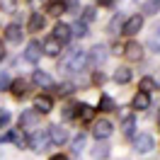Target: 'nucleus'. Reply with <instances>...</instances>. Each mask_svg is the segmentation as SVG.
Wrapping results in <instances>:
<instances>
[{
  "instance_id": "20e7f679",
  "label": "nucleus",
  "mask_w": 160,
  "mask_h": 160,
  "mask_svg": "<svg viewBox=\"0 0 160 160\" xmlns=\"http://www.w3.org/2000/svg\"><path fill=\"white\" fill-rule=\"evenodd\" d=\"M141 29H143V15H131L121 24V34H126V37H136Z\"/></svg>"
},
{
  "instance_id": "9d476101",
  "label": "nucleus",
  "mask_w": 160,
  "mask_h": 160,
  "mask_svg": "<svg viewBox=\"0 0 160 160\" xmlns=\"http://www.w3.org/2000/svg\"><path fill=\"white\" fill-rule=\"evenodd\" d=\"M53 39L58 41L61 46H63V44H68V41L73 39V34H70V27H68V24H63V22H58V24L53 27Z\"/></svg>"
},
{
  "instance_id": "412c9836",
  "label": "nucleus",
  "mask_w": 160,
  "mask_h": 160,
  "mask_svg": "<svg viewBox=\"0 0 160 160\" xmlns=\"http://www.w3.org/2000/svg\"><path fill=\"white\" fill-rule=\"evenodd\" d=\"M63 12H66V8H63L61 0H51L49 5H46V15H51V17H61Z\"/></svg>"
},
{
  "instance_id": "423d86ee",
  "label": "nucleus",
  "mask_w": 160,
  "mask_h": 160,
  "mask_svg": "<svg viewBox=\"0 0 160 160\" xmlns=\"http://www.w3.org/2000/svg\"><path fill=\"white\" fill-rule=\"evenodd\" d=\"M155 148V138L150 136V133H138L136 138H133V150H138V153H148V150Z\"/></svg>"
},
{
  "instance_id": "e433bc0d",
  "label": "nucleus",
  "mask_w": 160,
  "mask_h": 160,
  "mask_svg": "<svg viewBox=\"0 0 160 160\" xmlns=\"http://www.w3.org/2000/svg\"><path fill=\"white\" fill-rule=\"evenodd\" d=\"M104 73H102V70H97V73H95V75H92V82H95V85H102V82H104Z\"/></svg>"
},
{
  "instance_id": "473e14b6",
  "label": "nucleus",
  "mask_w": 160,
  "mask_h": 160,
  "mask_svg": "<svg viewBox=\"0 0 160 160\" xmlns=\"http://www.w3.org/2000/svg\"><path fill=\"white\" fill-rule=\"evenodd\" d=\"M0 8H2V12H15L17 0H0Z\"/></svg>"
},
{
  "instance_id": "72a5a7b5",
  "label": "nucleus",
  "mask_w": 160,
  "mask_h": 160,
  "mask_svg": "<svg viewBox=\"0 0 160 160\" xmlns=\"http://www.w3.org/2000/svg\"><path fill=\"white\" fill-rule=\"evenodd\" d=\"M10 82H12V78L2 70V73H0V90H10Z\"/></svg>"
},
{
  "instance_id": "a878e982",
  "label": "nucleus",
  "mask_w": 160,
  "mask_h": 160,
  "mask_svg": "<svg viewBox=\"0 0 160 160\" xmlns=\"http://www.w3.org/2000/svg\"><path fill=\"white\" fill-rule=\"evenodd\" d=\"M114 109H117L114 100H112L109 95H102L100 97V112H114Z\"/></svg>"
},
{
  "instance_id": "7ed1b4c3",
  "label": "nucleus",
  "mask_w": 160,
  "mask_h": 160,
  "mask_svg": "<svg viewBox=\"0 0 160 160\" xmlns=\"http://www.w3.org/2000/svg\"><path fill=\"white\" fill-rule=\"evenodd\" d=\"M27 143H29V148L34 150V153L46 150V146H49V131H32V136L27 138Z\"/></svg>"
},
{
  "instance_id": "58836bf2",
  "label": "nucleus",
  "mask_w": 160,
  "mask_h": 160,
  "mask_svg": "<svg viewBox=\"0 0 160 160\" xmlns=\"http://www.w3.org/2000/svg\"><path fill=\"white\" fill-rule=\"evenodd\" d=\"M49 160H68V158H66V155H61V153H56V155H51Z\"/></svg>"
},
{
  "instance_id": "bb28decb",
  "label": "nucleus",
  "mask_w": 160,
  "mask_h": 160,
  "mask_svg": "<svg viewBox=\"0 0 160 160\" xmlns=\"http://www.w3.org/2000/svg\"><path fill=\"white\" fill-rule=\"evenodd\" d=\"M148 46L153 51H160V27L153 29V34H150V39H148Z\"/></svg>"
},
{
  "instance_id": "6e6552de",
  "label": "nucleus",
  "mask_w": 160,
  "mask_h": 160,
  "mask_svg": "<svg viewBox=\"0 0 160 160\" xmlns=\"http://www.w3.org/2000/svg\"><path fill=\"white\" fill-rule=\"evenodd\" d=\"M112 131H114V126H112V121L107 119H100L97 124H95V129H92V136L97 141H107L112 136Z\"/></svg>"
},
{
  "instance_id": "0eeeda50",
  "label": "nucleus",
  "mask_w": 160,
  "mask_h": 160,
  "mask_svg": "<svg viewBox=\"0 0 160 160\" xmlns=\"http://www.w3.org/2000/svg\"><path fill=\"white\" fill-rule=\"evenodd\" d=\"M46 131H49V141H51V143H56V146H63V143L70 138L68 129H63L61 124H53V126H49Z\"/></svg>"
},
{
  "instance_id": "f704fd0d",
  "label": "nucleus",
  "mask_w": 160,
  "mask_h": 160,
  "mask_svg": "<svg viewBox=\"0 0 160 160\" xmlns=\"http://www.w3.org/2000/svg\"><path fill=\"white\" fill-rule=\"evenodd\" d=\"M61 117H63L66 121H68V119H73V117H75V107H73V104L63 107V109H61Z\"/></svg>"
},
{
  "instance_id": "2eb2a0df",
  "label": "nucleus",
  "mask_w": 160,
  "mask_h": 160,
  "mask_svg": "<svg viewBox=\"0 0 160 160\" xmlns=\"http://www.w3.org/2000/svg\"><path fill=\"white\" fill-rule=\"evenodd\" d=\"M32 109H37L39 114H49L51 109H53V102H51V97H46V95H39V97H34V107Z\"/></svg>"
},
{
  "instance_id": "aec40b11",
  "label": "nucleus",
  "mask_w": 160,
  "mask_h": 160,
  "mask_svg": "<svg viewBox=\"0 0 160 160\" xmlns=\"http://www.w3.org/2000/svg\"><path fill=\"white\" fill-rule=\"evenodd\" d=\"M148 107H150V95L136 92L133 95V109H148Z\"/></svg>"
},
{
  "instance_id": "a19ab883",
  "label": "nucleus",
  "mask_w": 160,
  "mask_h": 160,
  "mask_svg": "<svg viewBox=\"0 0 160 160\" xmlns=\"http://www.w3.org/2000/svg\"><path fill=\"white\" fill-rule=\"evenodd\" d=\"M112 2H114V0H100V5H104V8H109Z\"/></svg>"
},
{
  "instance_id": "7c9ffc66",
  "label": "nucleus",
  "mask_w": 160,
  "mask_h": 160,
  "mask_svg": "<svg viewBox=\"0 0 160 160\" xmlns=\"http://www.w3.org/2000/svg\"><path fill=\"white\" fill-rule=\"evenodd\" d=\"M85 143H88V136H85V133H78V136L73 138V150H75V153H80V150L85 148Z\"/></svg>"
},
{
  "instance_id": "f03ea898",
  "label": "nucleus",
  "mask_w": 160,
  "mask_h": 160,
  "mask_svg": "<svg viewBox=\"0 0 160 160\" xmlns=\"http://www.w3.org/2000/svg\"><path fill=\"white\" fill-rule=\"evenodd\" d=\"M39 121H41V114L37 109H24L20 114V129L22 131H32V129L39 126Z\"/></svg>"
},
{
  "instance_id": "2f4dec72",
  "label": "nucleus",
  "mask_w": 160,
  "mask_h": 160,
  "mask_svg": "<svg viewBox=\"0 0 160 160\" xmlns=\"http://www.w3.org/2000/svg\"><path fill=\"white\" fill-rule=\"evenodd\" d=\"M95 12H97L95 8H85V10H82V20H80V22H85V24H90V22L95 20V17H97Z\"/></svg>"
},
{
  "instance_id": "f257e3e1",
  "label": "nucleus",
  "mask_w": 160,
  "mask_h": 160,
  "mask_svg": "<svg viewBox=\"0 0 160 160\" xmlns=\"http://www.w3.org/2000/svg\"><path fill=\"white\" fill-rule=\"evenodd\" d=\"M82 68H85V51L82 49H70L61 61V70H66V73H80Z\"/></svg>"
},
{
  "instance_id": "c9c22d12",
  "label": "nucleus",
  "mask_w": 160,
  "mask_h": 160,
  "mask_svg": "<svg viewBox=\"0 0 160 160\" xmlns=\"http://www.w3.org/2000/svg\"><path fill=\"white\" fill-rule=\"evenodd\" d=\"M63 8H66V12H78V0H63Z\"/></svg>"
},
{
  "instance_id": "ea45409f",
  "label": "nucleus",
  "mask_w": 160,
  "mask_h": 160,
  "mask_svg": "<svg viewBox=\"0 0 160 160\" xmlns=\"http://www.w3.org/2000/svg\"><path fill=\"white\" fill-rule=\"evenodd\" d=\"M5 58V46H2V41H0V61Z\"/></svg>"
},
{
  "instance_id": "b1692460",
  "label": "nucleus",
  "mask_w": 160,
  "mask_h": 160,
  "mask_svg": "<svg viewBox=\"0 0 160 160\" xmlns=\"http://www.w3.org/2000/svg\"><path fill=\"white\" fill-rule=\"evenodd\" d=\"M109 155V146H104V143H97L95 148H92V158L95 160H104Z\"/></svg>"
},
{
  "instance_id": "f3484780",
  "label": "nucleus",
  "mask_w": 160,
  "mask_h": 160,
  "mask_svg": "<svg viewBox=\"0 0 160 160\" xmlns=\"http://www.w3.org/2000/svg\"><path fill=\"white\" fill-rule=\"evenodd\" d=\"M46 27V17L41 15V12H32L29 15V24H27V29L29 32H41Z\"/></svg>"
},
{
  "instance_id": "c756f323",
  "label": "nucleus",
  "mask_w": 160,
  "mask_h": 160,
  "mask_svg": "<svg viewBox=\"0 0 160 160\" xmlns=\"http://www.w3.org/2000/svg\"><path fill=\"white\" fill-rule=\"evenodd\" d=\"M121 24H124V17H121V15H114L112 22H109V27H107V32H109V34H117V29H121Z\"/></svg>"
},
{
  "instance_id": "a211bd4d",
  "label": "nucleus",
  "mask_w": 160,
  "mask_h": 160,
  "mask_svg": "<svg viewBox=\"0 0 160 160\" xmlns=\"http://www.w3.org/2000/svg\"><path fill=\"white\" fill-rule=\"evenodd\" d=\"M41 53H46V56H58L61 44L53 39V37H49V39H44V44H41Z\"/></svg>"
},
{
  "instance_id": "1a4fd4ad",
  "label": "nucleus",
  "mask_w": 160,
  "mask_h": 160,
  "mask_svg": "<svg viewBox=\"0 0 160 160\" xmlns=\"http://www.w3.org/2000/svg\"><path fill=\"white\" fill-rule=\"evenodd\" d=\"M41 58V41L32 39L27 46H24V61L27 63H37V61Z\"/></svg>"
},
{
  "instance_id": "393cba45",
  "label": "nucleus",
  "mask_w": 160,
  "mask_h": 160,
  "mask_svg": "<svg viewBox=\"0 0 160 160\" xmlns=\"http://www.w3.org/2000/svg\"><path fill=\"white\" fill-rule=\"evenodd\" d=\"M155 88H158V85H155V80H153V78H141V82H138V90L146 92V95H150Z\"/></svg>"
},
{
  "instance_id": "cd10ccee",
  "label": "nucleus",
  "mask_w": 160,
  "mask_h": 160,
  "mask_svg": "<svg viewBox=\"0 0 160 160\" xmlns=\"http://www.w3.org/2000/svg\"><path fill=\"white\" fill-rule=\"evenodd\" d=\"M158 10H160V0H146L143 2V12L146 15H155Z\"/></svg>"
},
{
  "instance_id": "ddd939ff",
  "label": "nucleus",
  "mask_w": 160,
  "mask_h": 160,
  "mask_svg": "<svg viewBox=\"0 0 160 160\" xmlns=\"http://www.w3.org/2000/svg\"><path fill=\"white\" fill-rule=\"evenodd\" d=\"M75 117H78L80 121H85V124H90V121L95 119V107L82 102V104H78V107H75Z\"/></svg>"
},
{
  "instance_id": "f8f14e48",
  "label": "nucleus",
  "mask_w": 160,
  "mask_h": 160,
  "mask_svg": "<svg viewBox=\"0 0 160 160\" xmlns=\"http://www.w3.org/2000/svg\"><path fill=\"white\" fill-rule=\"evenodd\" d=\"M124 56L129 61H141L143 58V46H141L138 41H129V44L124 46Z\"/></svg>"
},
{
  "instance_id": "39448f33",
  "label": "nucleus",
  "mask_w": 160,
  "mask_h": 160,
  "mask_svg": "<svg viewBox=\"0 0 160 160\" xmlns=\"http://www.w3.org/2000/svg\"><path fill=\"white\" fill-rule=\"evenodd\" d=\"M104 61H107V49H104L102 44L92 46V49L85 53V63H88V66H102Z\"/></svg>"
},
{
  "instance_id": "9b49d317",
  "label": "nucleus",
  "mask_w": 160,
  "mask_h": 160,
  "mask_svg": "<svg viewBox=\"0 0 160 160\" xmlns=\"http://www.w3.org/2000/svg\"><path fill=\"white\" fill-rule=\"evenodd\" d=\"M32 82H34L37 88H46V90L53 88V80H51V75L46 70H34V73H32Z\"/></svg>"
},
{
  "instance_id": "4c0bfd02",
  "label": "nucleus",
  "mask_w": 160,
  "mask_h": 160,
  "mask_svg": "<svg viewBox=\"0 0 160 160\" xmlns=\"http://www.w3.org/2000/svg\"><path fill=\"white\" fill-rule=\"evenodd\" d=\"M8 124H10V112L0 109V126H8Z\"/></svg>"
},
{
  "instance_id": "4468645a",
  "label": "nucleus",
  "mask_w": 160,
  "mask_h": 160,
  "mask_svg": "<svg viewBox=\"0 0 160 160\" xmlns=\"http://www.w3.org/2000/svg\"><path fill=\"white\" fill-rule=\"evenodd\" d=\"M22 34H24L22 27H20V24H15V22L5 27V39L10 41V44H20V41H22Z\"/></svg>"
},
{
  "instance_id": "dca6fc26",
  "label": "nucleus",
  "mask_w": 160,
  "mask_h": 160,
  "mask_svg": "<svg viewBox=\"0 0 160 160\" xmlns=\"http://www.w3.org/2000/svg\"><path fill=\"white\" fill-rule=\"evenodd\" d=\"M10 90H12V95H15L17 100H22V97H27L29 85H27V80H24V78H20V80H12V82H10Z\"/></svg>"
},
{
  "instance_id": "4be33fe9",
  "label": "nucleus",
  "mask_w": 160,
  "mask_h": 160,
  "mask_svg": "<svg viewBox=\"0 0 160 160\" xmlns=\"http://www.w3.org/2000/svg\"><path fill=\"white\" fill-rule=\"evenodd\" d=\"M51 90L56 92L58 97H68V95H73V90H75V85H73V82H61V85H53Z\"/></svg>"
},
{
  "instance_id": "5701e85b",
  "label": "nucleus",
  "mask_w": 160,
  "mask_h": 160,
  "mask_svg": "<svg viewBox=\"0 0 160 160\" xmlns=\"http://www.w3.org/2000/svg\"><path fill=\"white\" fill-rule=\"evenodd\" d=\"M70 34H73V37H80V39H85L90 32H88V24H85V22H80V20H78L73 27H70Z\"/></svg>"
},
{
  "instance_id": "c85d7f7f",
  "label": "nucleus",
  "mask_w": 160,
  "mask_h": 160,
  "mask_svg": "<svg viewBox=\"0 0 160 160\" xmlns=\"http://www.w3.org/2000/svg\"><path fill=\"white\" fill-rule=\"evenodd\" d=\"M133 129H136V119H133V117H126L124 124H121V131H124L126 136H133Z\"/></svg>"
},
{
  "instance_id": "6ab92c4d",
  "label": "nucleus",
  "mask_w": 160,
  "mask_h": 160,
  "mask_svg": "<svg viewBox=\"0 0 160 160\" xmlns=\"http://www.w3.org/2000/svg\"><path fill=\"white\" fill-rule=\"evenodd\" d=\"M131 78H133V70L126 68V66L114 70V82H119V85H126V82H131Z\"/></svg>"
}]
</instances>
